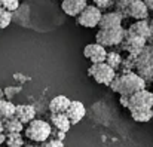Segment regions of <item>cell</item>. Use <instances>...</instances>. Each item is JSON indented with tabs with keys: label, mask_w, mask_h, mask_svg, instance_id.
Instances as JSON below:
<instances>
[{
	"label": "cell",
	"mask_w": 153,
	"mask_h": 147,
	"mask_svg": "<svg viewBox=\"0 0 153 147\" xmlns=\"http://www.w3.org/2000/svg\"><path fill=\"white\" fill-rule=\"evenodd\" d=\"M98 27H100V30H120L122 28V15L117 12L104 13Z\"/></svg>",
	"instance_id": "obj_8"
},
{
	"label": "cell",
	"mask_w": 153,
	"mask_h": 147,
	"mask_svg": "<svg viewBox=\"0 0 153 147\" xmlns=\"http://www.w3.org/2000/svg\"><path fill=\"white\" fill-rule=\"evenodd\" d=\"M0 6L6 12H12V10H16L19 7V1L18 0H1L0 1Z\"/></svg>",
	"instance_id": "obj_18"
},
{
	"label": "cell",
	"mask_w": 153,
	"mask_h": 147,
	"mask_svg": "<svg viewBox=\"0 0 153 147\" xmlns=\"http://www.w3.org/2000/svg\"><path fill=\"white\" fill-rule=\"evenodd\" d=\"M71 101L64 95H56L49 101V110L52 114H65Z\"/></svg>",
	"instance_id": "obj_11"
},
{
	"label": "cell",
	"mask_w": 153,
	"mask_h": 147,
	"mask_svg": "<svg viewBox=\"0 0 153 147\" xmlns=\"http://www.w3.org/2000/svg\"><path fill=\"white\" fill-rule=\"evenodd\" d=\"M101 18H102L101 10H100L97 6L88 4V7H86L76 19H77V24H79V25L86 27V28H94V27L100 25Z\"/></svg>",
	"instance_id": "obj_4"
},
{
	"label": "cell",
	"mask_w": 153,
	"mask_h": 147,
	"mask_svg": "<svg viewBox=\"0 0 153 147\" xmlns=\"http://www.w3.org/2000/svg\"><path fill=\"white\" fill-rule=\"evenodd\" d=\"M9 105H10V104H9V102H6V101L0 102V116H3V117H9V116L15 114V111H13V110H6V107H9Z\"/></svg>",
	"instance_id": "obj_20"
},
{
	"label": "cell",
	"mask_w": 153,
	"mask_h": 147,
	"mask_svg": "<svg viewBox=\"0 0 153 147\" xmlns=\"http://www.w3.org/2000/svg\"><path fill=\"white\" fill-rule=\"evenodd\" d=\"M129 34L131 36H137L141 39H149L152 36V30H150V24L147 21H137L135 24H132L129 27Z\"/></svg>",
	"instance_id": "obj_13"
},
{
	"label": "cell",
	"mask_w": 153,
	"mask_h": 147,
	"mask_svg": "<svg viewBox=\"0 0 153 147\" xmlns=\"http://www.w3.org/2000/svg\"><path fill=\"white\" fill-rule=\"evenodd\" d=\"M10 21H12V15H10V12H6V10H4V13L0 16V30L6 28V27L10 24Z\"/></svg>",
	"instance_id": "obj_19"
},
{
	"label": "cell",
	"mask_w": 153,
	"mask_h": 147,
	"mask_svg": "<svg viewBox=\"0 0 153 147\" xmlns=\"http://www.w3.org/2000/svg\"><path fill=\"white\" fill-rule=\"evenodd\" d=\"M86 7H88V3L85 0H64L61 3V9L64 10V13H67L68 16H76V18Z\"/></svg>",
	"instance_id": "obj_10"
},
{
	"label": "cell",
	"mask_w": 153,
	"mask_h": 147,
	"mask_svg": "<svg viewBox=\"0 0 153 147\" xmlns=\"http://www.w3.org/2000/svg\"><path fill=\"white\" fill-rule=\"evenodd\" d=\"M150 30H152V36H153V19H152V22H150Z\"/></svg>",
	"instance_id": "obj_24"
},
{
	"label": "cell",
	"mask_w": 153,
	"mask_h": 147,
	"mask_svg": "<svg viewBox=\"0 0 153 147\" xmlns=\"http://www.w3.org/2000/svg\"><path fill=\"white\" fill-rule=\"evenodd\" d=\"M107 50L104 46L98 45V43H91V45H86L83 48V55L85 58H88L92 64H101L105 62L107 59Z\"/></svg>",
	"instance_id": "obj_7"
},
{
	"label": "cell",
	"mask_w": 153,
	"mask_h": 147,
	"mask_svg": "<svg viewBox=\"0 0 153 147\" xmlns=\"http://www.w3.org/2000/svg\"><path fill=\"white\" fill-rule=\"evenodd\" d=\"M113 4V1H110V0H95L94 1V6H97L100 10L101 9H107L108 6H111Z\"/></svg>",
	"instance_id": "obj_21"
},
{
	"label": "cell",
	"mask_w": 153,
	"mask_h": 147,
	"mask_svg": "<svg viewBox=\"0 0 153 147\" xmlns=\"http://www.w3.org/2000/svg\"><path fill=\"white\" fill-rule=\"evenodd\" d=\"M15 116L21 123H30L34 120V108L31 105H18L15 108Z\"/></svg>",
	"instance_id": "obj_14"
},
{
	"label": "cell",
	"mask_w": 153,
	"mask_h": 147,
	"mask_svg": "<svg viewBox=\"0 0 153 147\" xmlns=\"http://www.w3.org/2000/svg\"><path fill=\"white\" fill-rule=\"evenodd\" d=\"M51 123H52V126L56 131H59V132H67L68 128H70V125H71V122L67 117V114H52Z\"/></svg>",
	"instance_id": "obj_15"
},
{
	"label": "cell",
	"mask_w": 153,
	"mask_h": 147,
	"mask_svg": "<svg viewBox=\"0 0 153 147\" xmlns=\"http://www.w3.org/2000/svg\"><path fill=\"white\" fill-rule=\"evenodd\" d=\"M128 15L137 21H146L149 16V9L146 6V1L141 0H132L129 1V7H128Z\"/></svg>",
	"instance_id": "obj_9"
},
{
	"label": "cell",
	"mask_w": 153,
	"mask_h": 147,
	"mask_svg": "<svg viewBox=\"0 0 153 147\" xmlns=\"http://www.w3.org/2000/svg\"><path fill=\"white\" fill-rule=\"evenodd\" d=\"M146 6H147V9H152L153 10V0H147L146 1Z\"/></svg>",
	"instance_id": "obj_23"
},
{
	"label": "cell",
	"mask_w": 153,
	"mask_h": 147,
	"mask_svg": "<svg viewBox=\"0 0 153 147\" xmlns=\"http://www.w3.org/2000/svg\"><path fill=\"white\" fill-rule=\"evenodd\" d=\"M45 147H64V144L59 141V140H51L49 143H46Z\"/></svg>",
	"instance_id": "obj_22"
},
{
	"label": "cell",
	"mask_w": 153,
	"mask_h": 147,
	"mask_svg": "<svg viewBox=\"0 0 153 147\" xmlns=\"http://www.w3.org/2000/svg\"><path fill=\"white\" fill-rule=\"evenodd\" d=\"M128 108H129V111L138 110V108H153V92L143 89V91L131 95Z\"/></svg>",
	"instance_id": "obj_5"
},
{
	"label": "cell",
	"mask_w": 153,
	"mask_h": 147,
	"mask_svg": "<svg viewBox=\"0 0 153 147\" xmlns=\"http://www.w3.org/2000/svg\"><path fill=\"white\" fill-rule=\"evenodd\" d=\"M88 74L91 77H94L95 82L110 86L113 83V80L116 79V70H113L108 64L101 62V64H92L88 70Z\"/></svg>",
	"instance_id": "obj_3"
},
{
	"label": "cell",
	"mask_w": 153,
	"mask_h": 147,
	"mask_svg": "<svg viewBox=\"0 0 153 147\" xmlns=\"http://www.w3.org/2000/svg\"><path fill=\"white\" fill-rule=\"evenodd\" d=\"M123 39V31L120 30H98L95 34V40L101 46H114Z\"/></svg>",
	"instance_id": "obj_6"
},
{
	"label": "cell",
	"mask_w": 153,
	"mask_h": 147,
	"mask_svg": "<svg viewBox=\"0 0 153 147\" xmlns=\"http://www.w3.org/2000/svg\"><path fill=\"white\" fill-rule=\"evenodd\" d=\"M85 113H86V108H85V105L80 101H71V104H70V107H68L65 114H67V117L70 119L71 123H77V122H80L83 119Z\"/></svg>",
	"instance_id": "obj_12"
},
{
	"label": "cell",
	"mask_w": 153,
	"mask_h": 147,
	"mask_svg": "<svg viewBox=\"0 0 153 147\" xmlns=\"http://www.w3.org/2000/svg\"><path fill=\"white\" fill-rule=\"evenodd\" d=\"M52 134V126L45 120H33L25 128V137L31 141L43 143Z\"/></svg>",
	"instance_id": "obj_2"
},
{
	"label": "cell",
	"mask_w": 153,
	"mask_h": 147,
	"mask_svg": "<svg viewBox=\"0 0 153 147\" xmlns=\"http://www.w3.org/2000/svg\"><path fill=\"white\" fill-rule=\"evenodd\" d=\"M131 117L135 122L144 123L149 122L153 117V108H138V110H131Z\"/></svg>",
	"instance_id": "obj_16"
},
{
	"label": "cell",
	"mask_w": 153,
	"mask_h": 147,
	"mask_svg": "<svg viewBox=\"0 0 153 147\" xmlns=\"http://www.w3.org/2000/svg\"><path fill=\"white\" fill-rule=\"evenodd\" d=\"M110 88L114 92H119L122 97H131V95L146 89V80L138 74L128 73L120 77H116L113 80V83L110 85Z\"/></svg>",
	"instance_id": "obj_1"
},
{
	"label": "cell",
	"mask_w": 153,
	"mask_h": 147,
	"mask_svg": "<svg viewBox=\"0 0 153 147\" xmlns=\"http://www.w3.org/2000/svg\"><path fill=\"white\" fill-rule=\"evenodd\" d=\"M122 62V56L117 53V52H110L107 53V59H105V64H108L113 70H116Z\"/></svg>",
	"instance_id": "obj_17"
}]
</instances>
